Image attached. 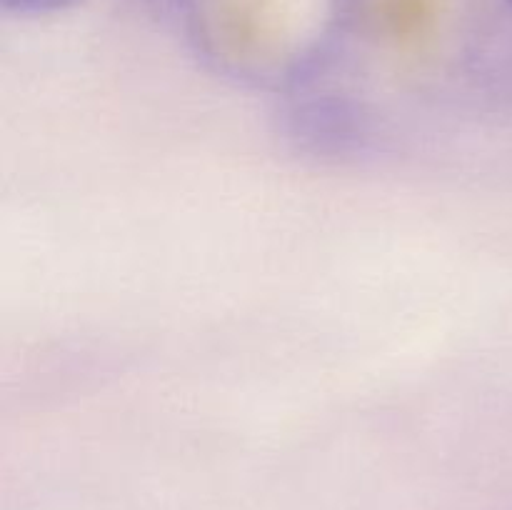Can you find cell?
Listing matches in <instances>:
<instances>
[{
  "instance_id": "obj_2",
  "label": "cell",
  "mask_w": 512,
  "mask_h": 510,
  "mask_svg": "<svg viewBox=\"0 0 512 510\" xmlns=\"http://www.w3.org/2000/svg\"><path fill=\"white\" fill-rule=\"evenodd\" d=\"M510 3H512V0H510Z\"/></svg>"
},
{
  "instance_id": "obj_1",
  "label": "cell",
  "mask_w": 512,
  "mask_h": 510,
  "mask_svg": "<svg viewBox=\"0 0 512 510\" xmlns=\"http://www.w3.org/2000/svg\"><path fill=\"white\" fill-rule=\"evenodd\" d=\"M8 13L15 15H50L58 10L73 8L80 0H0Z\"/></svg>"
}]
</instances>
